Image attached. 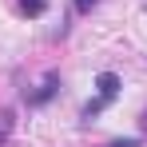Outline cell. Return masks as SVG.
Segmentation results:
<instances>
[{
    "mask_svg": "<svg viewBox=\"0 0 147 147\" xmlns=\"http://www.w3.org/2000/svg\"><path fill=\"white\" fill-rule=\"evenodd\" d=\"M56 92H60V76L48 72V76H44V84H40V92H32V96H28V107H44Z\"/></svg>",
    "mask_w": 147,
    "mask_h": 147,
    "instance_id": "obj_1",
    "label": "cell"
},
{
    "mask_svg": "<svg viewBox=\"0 0 147 147\" xmlns=\"http://www.w3.org/2000/svg\"><path fill=\"white\" fill-rule=\"evenodd\" d=\"M96 88H99V99L111 103V99L119 96V76H115V72H99L96 76Z\"/></svg>",
    "mask_w": 147,
    "mask_h": 147,
    "instance_id": "obj_2",
    "label": "cell"
},
{
    "mask_svg": "<svg viewBox=\"0 0 147 147\" xmlns=\"http://www.w3.org/2000/svg\"><path fill=\"white\" fill-rule=\"evenodd\" d=\"M16 4L24 16H44V8H48V0H16Z\"/></svg>",
    "mask_w": 147,
    "mask_h": 147,
    "instance_id": "obj_3",
    "label": "cell"
},
{
    "mask_svg": "<svg viewBox=\"0 0 147 147\" xmlns=\"http://www.w3.org/2000/svg\"><path fill=\"white\" fill-rule=\"evenodd\" d=\"M96 4H99V0H76V12H92Z\"/></svg>",
    "mask_w": 147,
    "mask_h": 147,
    "instance_id": "obj_4",
    "label": "cell"
},
{
    "mask_svg": "<svg viewBox=\"0 0 147 147\" xmlns=\"http://www.w3.org/2000/svg\"><path fill=\"white\" fill-rule=\"evenodd\" d=\"M107 147H139V139H115V143H107Z\"/></svg>",
    "mask_w": 147,
    "mask_h": 147,
    "instance_id": "obj_5",
    "label": "cell"
},
{
    "mask_svg": "<svg viewBox=\"0 0 147 147\" xmlns=\"http://www.w3.org/2000/svg\"><path fill=\"white\" fill-rule=\"evenodd\" d=\"M139 123H143V127H147V111H143V119H139Z\"/></svg>",
    "mask_w": 147,
    "mask_h": 147,
    "instance_id": "obj_6",
    "label": "cell"
},
{
    "mask_svg": "<svg viewBox=\"0 0 147 147\" xmlns=\"http://www.w3.org/2000/svg\"><path fill=\"white\" fill-rule=\"evenodd\" d=\"M0 147H4V131H0Z\"/></svg>",
    "mask_w": 147,
    "mask_h": 147,
    "instance_id": "obj_7",
    "label": "cell"
}]
</instances>
